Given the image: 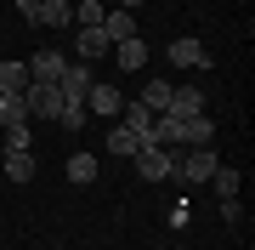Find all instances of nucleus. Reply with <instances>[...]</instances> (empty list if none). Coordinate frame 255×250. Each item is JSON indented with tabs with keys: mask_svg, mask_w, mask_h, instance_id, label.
Instances as JSON below:
<instances>
[{
	"mask_svg": "<svg viewBox=\"0 0 255 250\" xmlns=\"http://www.w3.org/2000/svg\"><path fill=\"white\" fill-rule=\"evenodd\" d=\"M136 148H142V137L130 125H108V154H119V159H136Z\"/></svg>",
	"mask_w": 255,
	"mask_h": 250,
	"instance_id": "obj_15",
	"label": "nucleus"
},
{
	"mask_svg": "<svg viewBox=\"0 0 255 250\" xmlns=\"http://www.w3.org/2000/svg\"><path fill=\"white\" fill-rule=\"evenodd\" d=\"M6 148H34V137H28V125H11V131H6Z\"/></svg>",
	"mask_w": 255,
	"mask_h": 250,
	"instance_id": "obj_23",
	"label": "nucleus"
},
{
	"mask_svg": "<svg viewBox=\"0 0 255 250\" xmlns=\"http://www.w3.org/2000/svg\"><path fill=\"white\" fill-rule=\"evenodd\" d=\"M23 102H28V120H57V108H63V91H57L51 80H28L23 85Z\"/></svg>",
	"mask_w": 255,
	"mask_h": 250,
	"instance_id": "obj_2",
	"label": "nucleus"
},
{
	"mask_svg": "<svg viewBox=\"0 0 255 250\" xmlns=\"http://www.w3.org/2000/svg\"><path fill=\"white\" fill-rule=\"evenodd\" d=\"M176 154L182 148H136L130 165H136V176H147V182H164V176L176 171Z\"/></svg>",
	"mask_w": 255,
	"mask_h": 250,
	"instance_id": "obj_4",
	"label": "nucleus"
},
{
	"mask_svg": "<svg viewBox=\"0 0 255 250\" xmlns=\"http://www.w3.org/2000/svg\"><path fill=\"white\" fill-rule=\"evenodd\" d=\"M17 11H23L28 23H34V11H40V0H17Z\"/></svg>",
	"mask_w": 255,
	"mask_h": 250,
	"instance_id": "obj_25",
	"label": "nucleus"
},
{
	"mask_svg": "<svg viewBox=\"0 0 255 250\" xmlns=\"http://www.w3.org/2000/svg\"><path fill=\"white\" fill-rule=\"evenodd\" d=\"M136 102H142L147 114H164V108H170V80H147Z\"/></svg>",
	"mask_w": 255,
	"mask_h": 250,
	"instance_id": "obj_17",
	"label": "nucleus"
},
{
	"mask_svg": "<svg viewBox=\"0 0 255 250\" xmlns=\"http://www.w3.org/2000/svg\"><path fill=\"white\" fill-rule=\"evenodd\" d=\"M119 125H130L142 137V148H153V114L142 108V102H125V108H119Z\"/></svg>",
	"mask_w": 255,
	"mask_h": 250,
	"instance_id": "obj_9",
	"label": "nucleus"
},
{
	"mask_svg": "<svg viewBox=\"0 0 255 250\" xmlns=\"http://www.w3.org/2000/svg\"><path fill=\"white\" fill-rule=\"evenodd\" d=\"M85 120H91V114H85V102H63V108H57V125H63V131H80Z\"/></svg>",
	"mask_w": 255,
	"mask_h": 250,
	"instance_id": "obj_20",
	"label": "nucleus"
},
{
	"mask_svg": "<svg viewBox=\"0 0 255 250\" xmlns=\"http://www.w3.org/2000/svg\"><path fill=\"white\" fill-rule=\"evenodd\" d=\"M119 108H125V91H119L114 80H91V91H85V114H97V120H119Z\"/></svg>",
	"mask_w": 255,
	"mask_h": 250,
	"instance_id": "obj_1",
	"label": "nucleus"
},
{
	"mask_svg": "<svg viewBox=\"0 0 255 250\" xmlns=\"http://www.w3.org/2000/svg\"><path fill=\"white\" fill-rule=\"evenodd\" d=\"M74 51H80V63H97V57H108V34L102 28H80L74 34Z\"/></svg>",
	"mask_w": 255,
	"mask_h": 250,
	"instance_id": "obj_10",
	"label": "nucleus"
},
{
	"mask_svg": "<svg viewBox=\"0 0 255 250\" xmlns=\"http://www.w3.org/2000/svg\"><path fill=\"white\" fill-rule=\"evenodd\" d=\"M216 199H238V171H227V165H216Z\"/></svg>",
	"mask_w": 255,
	"mask_h": 250,
	"instance_id": "obj_21",
	"label": "nucleus"
},
{
	"mask_svg": "<svg viewBox=\"0 0 255 250\" xmlns=\"http://www.w3.org/2000/svg\"><path fill=\"white\" fill-rule=\"evenodd\" d=\"M164 114H176V120L204 114V91H199V85H170V108H164Z\"/></svg>",
	"mask_w": 255,
	"mask_h": 250,
	"instance_id": "obj_8",
	"label": "nucleus"
},
{
	"mask_svg": "<svg viewBox=\"0 0 255 250\" xmlns=\"http://www.w3.org/2000/svg\"><path fill=\"white\" fill-rule=\"evenodd\" d=\"M63 51H34V57H28V80H51L57 85V74H63Z\"/></svg>",
	"mask_w": 255,
	"mask_h": 250,
	"instance_id": "obj_11",
	"label": "nucleus"
},
{
	"mask_svg": "<svg viewBox=\"0 0 255 250\" xmlns=\"http://www.w3.org/2000/svg\"><path fill=\"white\" fill-rule=\"evenodd\" d=\"M91 63H68L63 74H57V91H63V102H85V91H91Z\"/></svg>",
	"mask_w": 255,
	"mask_h": 250,
	"instance_id": "obj_5",
	"label": "nucleus"
},
{
	"mask_svg": "<svg viewBox=\"0 0 255 250\" xmlns=\"http://www.w3.org/2000/svg\"><path fill=\"white\" fill-rule=\"evenodd\" d=\"M63 176H68V182H97V154H68V165H63Z\"/></svg>",
	"mask_w": 255,
	"mask_h": 250,
	"instance_id": "obj_18",
	"label": "nucleus"
},
{
	"mask_svg": "<svg viewBox=\"0 0 255 250\" xmlns=\"http://www.w3.org/2000/svg\"><path fill=\"white\" fill-rule=\"evenodd\" d=\"M221 216H227V222L238 228V222H244V205H238V199H221Z\"/></svg>",
	"mask_w": 255,
	"mask_h": 250,
	"instance_id": "obj_24",
	"label": "nucleus"
},
{
	"mask_svg": "<svg viewBox=\"0 0 255 250\" xmlns=\"http://www.w3.org/2000/svg\"><path fill=\"white\" fill-rule=\"evenodd\" d=\"M216 165H221L216 148H182V154H176V171H182L187 182H210V176H216Z\"/></svg>",
	"mask_w": 255,
	"mask_h": 250,
	"instance_id": "obj_3",
	"label": "nucleus"
},
{
	"mask_svg": "<svg viewBox=\"0 0 255 250\" xmlns=\"http://www.w3.org/2000/svg\"><path fill=\"white\" fill-rule=\"evenodd\" d=\"M114 63L125 68V74L147 68V46H142V34H136V40H119V46H114Z\"/></svg>",
	"mask_w": 255,
	"mask_h": 250,
	"instance_id": "obj_12",
	"label": "nucleus"
},
{
	"mask_svg": "<svg viewBox=\"0 0 255 250\" xmlns=\"http://www.w3.org/2000/svg\"><path fill=\"white\" fill-rule=\"evenodd\" d=\"M6 176L11 182H34V148H6Z\"/></svg>",
	"mask_w": 255,
	"mask_h": 250,
	"instance_id": "obj_16",
	"label": "nucleus"
},
{
	"mask_svg": "<svg viewBox=\"0 0 255 250\" xmlns=\"http://www.w3.org/2000/svg\"><path fill=\"white\" fill-rule=\"evenodd\" d=\"M74 23H80V28H97L102 23V0H80V6H74Z\"/></svg>",
	"mask_w": 255,
	"mask_h": 250,
	"instance_id": "obj_22",
	"label": "nucleus"
},
{
	"mask_svg": "<svg viewBox=\"0 0 255 250\" xmlns=\"http://www.w3.org/2000/svg\"><path fill=\"white\" fill-rule=\"evenodd\" d=\"M63 23H74V6H68V0H40L34 28H63Z\"/></svg>",
	"mask_w": 255,
	"mask_h": 250,
	"instance_id": "obj_13",
	"label": "nucleus"
},
{
	"mask_svg": "<svg viewBox=\"0 0 255 250\" xmlns=\"http://www.w3.org/2000/svg\"><path fill=\"white\" fill-rule=\"evenodd\" d=\"M114 6H119V11H136V6H142V0H114Z\"/></svg>",
	"mask_w": 255,
	"mask_h": 250,
	"instance_id": "obj_26",
	"label": "nucleus"
},
{
	"mask_svg": "<svg viewBox=\"0 0 255 250\" xmlns=\"http://www.w3.org/2000/svg\"><path fill=\"white\" fill-rule=\"evenodd\" d=\"M0 125H6V131L11 125H28V102L23 97H0Z\"/></svg>",
	"mask_w": 255,
	"mask_h": 250,
	"instance_id": "obj_19",
	"label": "nucleus"
},
{
	"mask_svg": "<svg viewBox=\"0 0 255 250\" xmlns=\"http://www.w3.org/2000/svg\"><path fill=\"white\" fill-rule=\"evenodd\" d=\"M170 63L176 68H210V46L193 40V34H182V40H170Z\"/></svg>",
	"mask_w": 255,
	"mask_h": 250,
	"instance_id": "obj_6",
	"label": "nucleus"
},
{
	"mask_svg": "<svg viewBox=\"0 0 255 250\" xmlns=\"http://www.w3.org/2000/svg\"><path fill=\"white\" fill-rule=\"evenodd\" d=\"M97 28L108 34V46H119V40H136V11H119V6H114V11H102Z\"/></svg>",
	"mask_w": 255,
	"mask_h": 250,
	"instance_id": "obj_7",
	"label": "nucleus"
},
{
	"mask_svg": "<svg viewBox=\"0 0 255 250\" xmlns=\"http://www.w3.org/2000/svg\"><path fill=\"white\" fill-rule=\"evenodd\" d=\"M23 85H28V63H0V97H23Z\"/></svg>",
	"mask_w": 255,
	"mask_h": 250,
	"instance_id": "obj_14",
	"label": "nucleus"
}]
</instances>
